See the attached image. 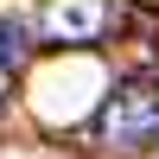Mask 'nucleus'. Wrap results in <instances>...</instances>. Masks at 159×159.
Segmentation results:
<instances>
[{
  "label": "nucleus",
  "instance_id": "nucleus-1",
  "mask_svg": "<svg viewBox=\"0 0 159 159\" xmlns=\"http://www.w3.org/2000/svg\"><path fill=\"white\" fill-rule=\"evenodd\" d=\"M102 127H108L115 147H147V140H159V96H147V89L115 96L108 115H102Z\"/></svg>",
  "mask_w": 159,
  "mask_h": 159
},
{
  "label": "nucleus",
  "instance_id": "nucleus-2",
  "mask_svg": "<svg viewBox=\"0 0 159 159\" xmlns=\"http://www.w3.org/2000/svg\"><path fill=\"white\" fill-rule=\"evenodd\" d=\"M102 0H51V13H45V25L57 38H89V32H102Z\"/></svg>",
  "mask_w": 159,
  "mask_h": 159
},
{
  "label": "nucleus",
  "instance_id": "nucleus-3",
  "mask_svg": "<svg viewBox=\"0 0 159 159\" xmlns=\"http://www.w3.org/2000/svg\"><path fill=\"white\" fill-rule=\"evenodd\" d=\"M25 51H32V25H25V13L0 7V70H13Z\"/></svg>",
  "mask_w": 159,
  "mask_h": 159
}]
</instances>
